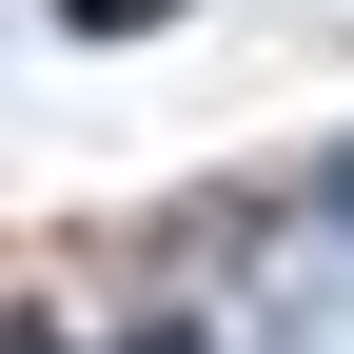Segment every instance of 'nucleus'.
<instances>
[{"instance_id": "f03ea898", "label": "nucleus", "mask_w": 354, "mask_h": 354, "mask_svg": "<svg viewBox=\"0 0 354 354\" xmlns=\"http://www.w3.org/2000/svg\"><path fill=\"white\" fill-rule=\"evenodd\" d=\"M118 354H197V335H118Z\"/></svg>"}, {"instance_id": "7ed1b4c3", "label": "nucleus", "mask_w": 354, "mask_h": 354, "mask_svg": "<svg viewBox=\"0 0 354 354\" xmlns=\"http://www.w3.org/2000/svg\"><path fill=\"white\" fill-rule=\"evenodd\" d=\"M335 216H354V158H335Z\"/></svg>"}, {"instance_id": "f257e3e1", "label": "nucleus", "mask_w": 354, "mask_h": 354, "mask_svg": "<svg viewBox=\"0 0 354 354\" xmlns=\"http://www.w3.org/2000/svg\"><path fill=\"white\" fill-rule=\"evenodd\" d=\"M59 20H79V39H118V20H177V0H59Z\"/></svg>"}]
</instances>
